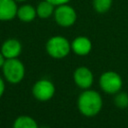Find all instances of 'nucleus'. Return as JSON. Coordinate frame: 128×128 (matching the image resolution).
Returning a JSON list of instances; mask_svg holds the SVG:
<instances>
[{
	"mask_svg": "<svg viewBox=\"0 0 128 128\" xmlns=\"http://www.w3.org/2000/svg\"><path fill=\"white\" fill-rule=\"evenodd\" d=\"M103 106V99L99 92L92 89L83 90L77 99L79 112L86 117H94L100 113Z\"/></svg>",
	"mask_w": 128,
	"mask_h": 128,
	"instance_id": "nucleus-1",
	"label": "nucleus"
},
{
	"mask_svg": "<svg viewBox=\"0 0 128 128\" xmlns=\"http://www.w3.org/2000/svg\"><path fill=\"white\" fill-rule=\"evenodd\" d=\"M2 73L7 82L11 84H18L25 76V67L18 58L6 59L2 67Z\"/></svg>",
	"mask_w": 128,
	"mask_h": 128,
	"instance_id": "nucleus-2",
	"label": "nucleus"
},
{
	"mask_svg": "<svg viewBox=\"0 0 128 128\" xmlns=\"http://www.w3.org/2000/svg\"><path fill=\"white\" fill-rule=\"evenodd\" d=\"M71 50V43L63 36H53L46 43V51L49 56L55 59H62L68 56Z\"/></svg>",
	"mask_w": 128,
	"mask_h": 128,
	"instance_id": "nucleus-3",
	"label": "nucleus"
},
{
	"mask_svg": "<svg viewBox=\"0 0 128 128\" xmlns=\"http://www.w3.org/2000/svg\"><path fill=\"white\" fill-rule=\"evenodd\" d=\"M100 88L107 94L115 95L123 86V80L121 76L115 71H105L99 78Z\"/></svg>",
	"mask_w": 128,
	"mask_h": 128,
	"instance_id": "nucleus-4",
	"label": "nucleus"
},
{
	"mask_svg": "<svg viewBox=\"0 0 128 128\" xmlns=\"http://www.w3.org/2000/svg\"><path fill=\"white\" fill-rule=\"evenodd\" d=\"M55 94V85L48 79H40L32 86V95L38 101H48Z\"/></svg>",
	"mask_w": 128,
	"mask_h": 128,
	"instance_id": "nucleus-5",
	"label": "nucleus"
},
{
	"mask_svg": "<svg viewBox=\"0 0 128 128\" xmlns=\"http://www.w3.org/2000/svg\"><path fill=\"white\" fill-rule=\"evenodd\" d=\"M54 17L56 23L59 26L70 27L75 23L77 15L75 10L71 6L67 4H62L57 6L56 10L54 11Z\"/></svg>",
	"mask_w": 128,
	"mask_h": 128,
	"instance_id": "nucleus-6",
	"label": "nucleus"
},
{
	"mask_svg": "<svg viewBox=\"0 0 128 128\" xmlns=\"http://www.w3.org/2000/svg\"><path fill=\"white\" fill-rule=\"evenodd\" d=\"M73 80L74 83L81 89H89L93 82H94V76L92 71L85 66H80L75 69L73 73Z\"/></svg>",
	"mask_w": 128,
	"mask_h": 128,
	"instance_id": "nucleus-7",
	"label": "nucleus"
},
{
	"mask_svg": "<svg viewBox=\"0 0 128 128\" xmlns=\"http://www.w3.org/2000/svg\"><path fill=\"white\" fill-rule=\"evenodd\" d=\"M22 51V45L20 41L14 38L7 39L3 42L1 46V53L4 55L6 59H12V58H18V56L21 54Z\"/></svg>",
	"mask_w": 128,
	"mask_h": 128,
	"instance_id": "nucleus-8",
	"label": "nucleus"
},
{
	"mask_svg": "<svg viewBox=\"0 0 128 128\" xmlns=\"http://www.w3.org/2000/svg\"><path fill=\"white\" fill-rule=\"evenodd\" d=\"M71 50L79 56H86L92 50V43L89 38L85 36H79L72 41Z\"/></svg>",
	"mask_w": 128,
	"mask_h": 128,
	"instance_id": "nucleus-9",
	"label": "nucleus"
},
{
	"mask_svg": "<svg viewBox=\"0 0 128 128\" xmlns=\"http://www.w3.org/2000/svg\"><path fill=\"white\" fill-rule=\"evenodd\" d=\"M15 0H0V21H9L17 16Z\"/></svg>",
	"mask_w": 128,
	"mask_h": 128,
	"instance_id": "nucleus-10",
	"label": "nucleus"
},
{
	"mask_svg": "<svg viewBox=\"0 0 128 128\" xmlns=\"http://www.w3.org/2000/svg\"><path fill=\"white\" fill-rule=\"evenodd\" d=\"M12 128H40L34 118L28 115L18 116L12 125Z\"/></svg>",
	"mask_w": 128,
	"mask_h": 128,
	"instance_id": "nucleus-11",
	"label": "nucleus"
},
{
	"mask_svg": "<svg viewBox=\"0 0 128 128\" xmlns=\"http://www.w3.org/2000/svg\"><path fill=\"white\" fill-rule=\"evenodd\" d=\"M37 15L36 9L31 5H23L17 10V17L23 22H31Z\"/></svg>",
	"mask_w": 128,
	"mask_h": 128,
	"instance_id": "nucleus-12",
	"label": "nucleus"
},
{
	"mask_svg": "<svg viewBox=\"0 0 128 128\" xmlns=\"http://www.w3.org/2000/svg\"><path fill=\"white\" fill-rule=\"evenodd\" d=\"M36 12L37 15L42 19L49 18L54 13V5L47 0L41 1L36 8Z\"/></svg>",
	"mask_w": 128,
	"mask_h": 128,
	"instance_id": "nucleus-13",
	"label": "nucleus"
},
{
	"mask_svg": "<svg viewBox=\"0 0 128 128\" xmlns=\"http://www.w3.org/2000/svg\"><path fill=\"white\" fill-rule=\"evenodd\" d=\"M113 0H93V7L98 13H105L107 12L111 5Z\"/></svg>",
	"mask_w": 128,
	"mask_h": 128,
	"instance_id": "nucleus-14",
	"label": "nucleus"
},
{
	"mask_svg": "<svg viewBox=\"0 0 128 128\" xmlns=\"http://www.w3.org/2000/svg\"><path fill=\"white\" fill-rule=\"evenodd\" d=\"M114 104L119 108L128 107V93L119 91L114 96Z\"/></svg>",
	"mask_w": 128,
	"mask_h": 128,
	"instance_id": "nucleus-15",
	"label": "nucleus"
},
{
	"mask_svg": "<svg viewBox=\"0 0 128 128\" xmlns=\"http://www.w3.org/2000/svg\"><path fill=\"white\" fill-rule=\"evenodd\" d=\"M49 2H51L54 6H59V5H62V4H66L68 3L70 0H47Z\"/></svg>",
	"mask_w": 128,
	"mask_h": 128,
	"instance_id": "nucleus-16",
	"label": "nucleus"
},
{
	"mask_svg": "<svg viewBox=\"0 0 128 128\" xmlns=\"http://www.w3.org/2000/svg\"><path fill=\"white\" fill-rule=\"evenodd\" d=\"M4 92H5V82H4V79L0 77V98L3 96Z\"/></svg>",
	"mask_w": 128,
	"mask_h": 128,
	"instance_id": "nucleus-17",
	"label": "nucleus"
},
{
	"mask_svg": "<svg viewBox=\"0 0 128 128\" xmlns=\"http://www.w3.org/2000/svg\"><path fill=\"white\" fill-rule=\"evenodd\" d=\"M5 61H6V58L4 57V55H3V54L1 53V51H0V68H2V67H3V65H4Z\"/></svg>",
	"mask_w": 128,
	"mask_h": 128,
	"instance_id": "nucleus-18",
	"label": "nucleus"
},
{
	"mask_svg": "<svg viewBox=\"0 0 128 128\" xmlns=\"http://www.w3.org/2000/svg\"><path fill=\"white\" fill-rule=\"evenodd\" d=\"M15 1H25V0H15Z\"/></svg>",
	"mask_w": 128,
	"mask_h": 128,
	"instance_id": "nucleus-19",
	"label": "nucleus"
}]
</instances>
